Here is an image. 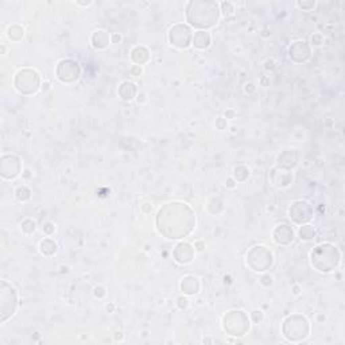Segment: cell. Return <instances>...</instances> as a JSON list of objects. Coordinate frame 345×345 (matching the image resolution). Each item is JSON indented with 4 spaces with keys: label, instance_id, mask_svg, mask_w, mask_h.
Here are the masks:
<instances>
[{
    "label": "cell",
    "instance_id": "6da1fadb",
    "mask_svg": "<svg viewBox=\"0 0 345 345\" xmlns=\"http://www.w3.org/2000/svg\"><path fill=\"white\" fill-rule=\"evenodd\" d=\"M194 225L195 214L186 204H166L158 212L157 227L159 232L167 239H182L188 236Z\"/></svg>",
    "mask_w": 345,
    "mask_h": 345
},
{
    "label": "cell",
    "instance_id": "7a4b0ae2",
    "mask_svg": "<svg viewBox=\"0 0 345 345\" xmlns=\"http://www.w3.org/2000/svg\"><path fill=\"white\" fill-rule=\"evenodd\" d=\"M186 18L191 26L199 29L216 26L220 18L218 4L214 2H190L186 8Z\"/></svg>",
    "mask_w": 345,
    "mask_h": 345
},
{
    "label": "cell",
    "instance_id": "3957f363",
    "mask_svg": "<svg viewBox=\"0 0 345 345\" xmlns=\"http://www.w3.org/2000/svg\"><path fill=\"white\" fill-rule=\"evenodd\" d=\"M311 264L319 273H330L340 263V251L332 244H319L311 251Z\"/></svg>",
    "mask_w": 345,
    "mask_h": 345
},
{
    "label": "cell",
    "instance_id": "277c9868",
    "mask_svg": "<svg viewBox=\"0 0 345 345\" xmlns=\"http://www.w3.org/2000/svg\"><path fill=\"white\" fill-rule=\"evenodd\" d=\"M18 306V295L15 289L11 285H8L6 281H2L0 287V321L4 323L6 319L14 315Z\"/></svg>",
    "mask_w": 345,
    "mask_h": 345
},
{
    "label": "cell",
    "instance_id": "5b68a950",
    "mask_svg": "<svg viewBox=\"0 0 345 345\" xmlns=\"http://www.w3.org/2000/svg\"><path fill=\"white\" fill-rule=\"evenodd\" d=\"M283 333L291 341H300L308 337L309 323L304 315H291L283 324Z\"/></svg>",
    "mask_w": 345,
    "mask_h": 345
},
{
    "label": "cell",
    "instance_id": "8992f818",
    "mask_svg": "<svg viewBox=\"0 0 345 345\" xmlns=\"http://www.w3.org/2000/svg\"><path fill=\"white\" fill-rule=\"evenodd\" d=\"M41 84V79L37 71L33 69H22L15 76V88L18 92L24 94H31L37 92Z\"/></svg>",
    "mask_w": 345,
    "mask_h": 345
},
{
    "label": "cell",
    "instance_id": "52a82bcc",
    "mask_svg": "<svg viewBox=\"0 0 345 345\" xmlns=\"http://www.w3.org/2000/svg\"><path fill=\"white\" fill-rule=\"evenodd\" d=\"M193 41L191 30L185 24H176L169 31V42L178 49H186Z\"/></svg>",
    "mask_w": 345,
    "mask_h": 345
},
{
    "label": "cell",
    "instance_id": "ba28073f",
    "mask_svg": "<svg viewBox=\"0 0 345 345\" xmlns=\"http://www.w3.org/2000/svg\"><path fill=\"white\" fill-rule=\"evenodd\" d=\"M236 318L237 319H232V317L229 314L225 315L224 329L228 330L232 336H244V333L250 329L247 315L244 314V311L237 310Z\"/></svg>",
    "mask_w": 345,
    "mask_h": 345
},
{
    "label": "cell",
    "instance_id": "9c48e42d",
    "mask_svg": "<svg viewBox=\"0 0 345 345\" xmlns=\"http://www.w3.org/2000/svg\"><path fill=\"white\" fill-rule=\"evenodd\" d=\"M57 77L62 83H75L80 77V66L71 60L61 61L57 68Z\"/></svg>",
    "mask_w": 345,
    "mask_h": 345
},
{
    "label": "cell",
    "instance_id": "30bf717a",
    "mask_svg": "<svg viewBox=\"0 0 345 345\" xmlns=\"http://www.w3.org/2000/svg\"><path fill=\"white\" fill-rule=\"evenodd\" d=\"M311 208L306 201H294L290 207V217L298 224L309 221L311 218Z\"/></svg>",
    "mask_w": 345,
    "mask_h": 345
},
{
    "label": "cell",
    "instance_id": "8fae6325",
    "mask_svg": "<svg viewBox=\"0 0 345 345\" xmlns=\"http://www.w3.org/2000/svg\"><path fill=\"white\" fill-rule=\"evenodd\" d=\"M289 56L294 62H305L309 60L310 57V49L306 45V42L304 41H297L293 45L290 46Z\"/></svg>",
    "mask_w": 345,
    "mask_h": 345
},
{
    "label": "cell",
    "instance_id": "7c38bea8",
    "mask_svg": "<svg viewBox=\"0 0 345 345\" xmlns=\"http://www.w3.org/2000/svg\"><path fill=\"white\" fill-rule=\"evenodd\" d=\"M20 172V161L15 155H11V163L8 165L6 158H2V177L6 180H14Z\"/></svg>",
    "mask_w": 345,
    "mask_h": 345
},
{
    "label": "cell",
    "instance_id": "4fadbf2b",
    "mask_svg": "<svg viewBox=\"0 0 345 345\" xmlns=\"http://www.w3.org/2000/svg\"><path fill=\"white\" fill-rule=\"evenodd\" d=\"M274 240L277 241L278 244H290L291 241L294 240V232L291 227H289L287 224H281L278 225L277 228L274 229Z\"/></svg>",
    "mask_w": 345,
    "mask_h": 345
},
{
    "label": "cell",
    "instance_id": "5bb4252c",
    "mask_svg": "<svg viewBox=\"0 0 345 345\" xmlns=\"http://www.w3.org/2000/svg\"><path fill=\"white\" fill-rule=\"evenodd\" d=\"M174 258H176L177 262L182 263V264L191 262V259H193V248H191L190 244H178L176 247V251H174Z\"/></svg>",
    "mask_w": 345,
    "mask_h": 345
},
{
    "label": "cell",
    "instance_id": "9a60e30c",
    "mask_svg": "<svg viewBox=\"0 0 345 345\" xmlns=\"http://www.w3.org/2000/svg\"><path fill=\"white\" fill-rule=\"evenodd\" d=\"M191 43L197 47V49H208L212 43V37H210L209 33L207 31H197L193 37V41Z\"/></svg>",
    "mask_w": 345,
    "mask_h": 345
},
{
    "label": "cell",
    "instance_id": "2e32d148",
    "mask_svg": "<svg viewBox=\"0 0 345 345\" xmlns=\"http://www.w3.org/2000/svg\"><path fill=\"white\" fill-rule=\"evenodd\" d=\"M181 289L185 294H189V295H193L199 291L200 283L199 279L194 277H186L182 279V283H181Z\"/></svg>",
    "mask_w": 345,
    "mask_h": 345
},
{
    "label": "cell",
    "instance_id": "e0dca14e",
    "mask_svg": "<svg viewBox=\"0 0 345 345\" xmlns=\"http://www.w3.org/2000/svg\"><path fill=\"white\" fill-rule=\"evenodd\" d=\"M92 45L96 49H105L109 45V35L108 33H105L104 30L96 31L92 35Z\"/></svg>",
    "mask_w": 345,
    "mask_h": 345
},
{
    "label": "cell",
    "instance_id": "ac0fdd59",
    "mask_svg": "<svg viewBox=\"0 0 345 345\" xmlns=\"http://www.w3.org/2000/svg\"><path fill=\"white\" fill-rule=\"evenodd\" d=\"M136 93V88L132 83H123L119 88V94L123 100H132Z\"/></svg>",
    "mask_w": 345,
    "mask_h": 345
},
{
    "label": "cell",
    "instance_id": "d6986e66",
    "mask_svg": "<svg viewBox=\"0 0 345 345\" xmlns=\"http://www.w3.org/2000/svg\"><path fill=\"white\" fill-rule=\"evenodd\" d=\"M57 251V244L50 239H46L41 243V252L45 255H53Z\"/></svg>",
    "mask_w": 345,
    "mask_h": 345
},
{
    "label": "cell",
    "instance_id": "ffe728a7",
    "mask_svg": "<svg viewBox=\"0 0 345 345\" xmlns=\"http://www.w3.org/2000/svg\"><path fill=\"white\" fill-rule=\"evenodd\" d=\"M315 236V228L311 225H304L300 229V237L302 240H311Z\"/></svg>",
    "mask_w": 345,
    "mask_h": 345
},
{
    "label": "cell",
    "instance_id": "44dd1931",
    "mask_svg": "<svg viewBox=\"0 0 345 345\" xmlns=\"http://www.w3.org/2000/svg\"><path fill=\"white\" fill-rule=\"evenodd\" d=\"M16 197H18V200H20V201H27V200L30 199V190L27 188H24V186H22V188H19L18 190H16Z\"/></svg>",
    "mask_w": 345,
    "mask_h": 345
},
{
    "label": "cell",
    "instance_id": "7402d4cb",
    "mask_svg": "<svg viewBox=\"0 0 345 345\" xmlns=\"http://www.w3.org/2000/svg\"><path fill=\"white\" fill-rule=\"evenodd\" d=\"M22 229L27 233L34 232V231H35V223L33 221V220H26V221H23Z\"/></svg>",
    "mask_w": 345,
    "mask_h": 345
},
{
    "label": "cell",
    "instance_id": "603a6c76",
    "mask_svg": "<svg viewBox=\"0 0 345 345\" xmlns=\"http://www.w3.org/2000/svg\"><path fill=\"white\" fill-rule=\"evenodd\" d=\"M314 2H298L297 3V6L300 8H302V10H310V8L314 7Z\"/></svg>",
    "mask_w": 345,
    "mask_h": 345
},
{
    "label": "cell",
    "instance_id": "cb8c5ba5",
    "mask_svg": "<svg viewBox=\"0 0 345 345\" xmlns=\"http://www.w3.org/2000/svg\"><path fill=\"white\" fill-rule=\"evenodd\" d=\"M262 283L264 286L271 285V283H273V278H271V277H263L262 278Z\"/></svg>",
    "mask_w": 345,
    "mask_h": 345
},
{
    "label": "cell",
    "instance_id": "d4e9b609",
    "mask_svg": "<svg viewBox=\"0 0 345 345\" xmlns=\"http://www.w3.org/2000/svg\"><path fill=\"white\" fill-rule=\"evenodd\" d=\"M252 317H254V318H255V323H258V311H254V313H252ZM262 313H260V314H259V319H262Z\"/></svg>",
    "mask_w": 345,
    "mask_h": 345
},
{
    "label": "cell",
    "instance_id": "484cf974",
    "mask_svg": "<svg viewBox=\"0 0 345 345\" xmlns=\"http://www.w3.org/2000/svg\"><path fill=\"white\" fill-rule=\"evenodd\" d=\"M132 73H135V75H140V73H142V69H140V66H139V68H132Z\"/></svg>",
    "mask_w": 345,
    "mask_h": 345
},
{
    "label": "cell",
    "instance_id": "4316f807",
    "mask_svg": "<svg viewBox=\"0 0 345 345\" xmlns=\"http://www.w3.org/2000/svg\"><path fill=\"white\" fill-rule=\"evenodd\" d=\"M120 39H121V37H120V35H117V34H115V35H113V42L120 41Z\"/></svg>",
    "mask_w": 345,
    "mask_h": 345
}]
</instances>
